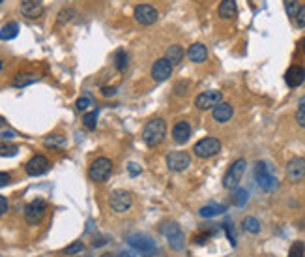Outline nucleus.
<instances>
[{
    "label": "nucleus",
    "instance_id": "obj_1",
    "mask_svg": "<svg viewBox=\"0 0 305 257\" xmlns=\"http://www.w3.org/2000/svg\"><path fill=\"white\" fill-rule=\"evenodd\" d=\"M167 135V124L163 118H152L143 128V141L146 147H157Z\"/></svg>",
    "mask_w": 305,
    "mask_h": 257
},
{
    "label": "nucleus",
    "instance_id": "obj_2",
    "mask_svg": "<svg viewBox=\"0 0 305 257\" xmlns=\"http://www.w3.org/2000/svg\"><path fill=\"white\" fill-rule=\"evenodd\" d=\"M253 175H255V180L264 192H275L279 188V180L274 175V169L266 164V162H257L255 164V169H253Z\"/></svg>",
    "mask_w": 305,
    "mask_h": 257
},
{
    "label": "nucleus",
    "instance_id": "obj_3",
    "mask_svg": "<svg viewBox=\"0 0 305 257\" xmlns=\"http://www.w3.org/2000/svg\"><path fill=\"white\" fill-rule=\"evenodd\" d=\"M128 244L131 248L139 252L143 257H153L157 254V246L152 241V237H148L145 233H133L128 237Z\"/></svg>",
    "mask_w": 305,
    "mask_h": 257
},
{
    "label": "nucleus",
    "instance_id": "obj_4",
    "mask_svg": "<svg viewBox=\"0 0 305 257\" xmlns=\"http://www.w3.org/2000/svg\"><path fill=\"white\" fill-rule=\"evenodd\" d=\"M159 231L168 241V246H170V248L183 250V246H185V235H183V231L180 229V226H178L176 222H167V224H163Z\"/></svg>",
    "mask_w": 305,
    "mask_h": 257
},
{
    "label": "nucleus",
    "instance_id": "obj_5",
    "mask_svg": "<svg viewBox=\"0 0 305 257\" xmlns=\"http://www.w3.org/2000/svg\"><path fill=\"white\" fill-rule=\"evenodd\" d=\"M219 152H221V141L215 137H204V139L197 141L193 147V154L200 160H208Z\"/></svg>",
    "mask_w": 305,
    "mask_h": 257
},
{
    "label": "nucleus",
    "instance_id": "obj_6",
    "mask_svg": "<svg viewBox=\"0 0 305 257\" xmlns=\"http://www.w3.org/2000/svg\"><path fill=\"white\" fill-rule=\"evenodd\" d=\"M111 173H113V162L109 158L101 156L92 162L90 169H88V177L94 182H105L111 177Z\"/></svg>",
    "mask_w": 305,
    "mask_h": 257
},
{
    "label": "nucleus",
    "instance_id": "obj_7",
    "mask_svg": "<svg viewBox=\"0 0 305 257\" xmlns=\"http://www.w3.org/2000/svg\"><path fill=\"white\" fill-rule=\"evenodd\" d=\"M109 207L111 211L116 214H124L133 207V195L126 190H115L113 194L109 195Z\"/></svg>",
    "mask_w": 305,
    "mask_h": 257
},
{
    "label": "nucleus",
    "instance_id": "obj_8",
    "mask_svg": "<svg viewBox=\"0 0 305 257\" xmlns=\"http://www.w3.org/2000/svg\"><path fill=\"white\" fill-rule=\"evenodd\" d=\"M245 167H247V162H245L244 158L236 160V162L229 167V171L225 173V177H223V188H227V190H236L238 184H240V180H242V177H244Z\"/></svg>",
    "mask_w": 305,
    "mask_h": 257
},
{
    "label": "nucleus",
    "instance_id": "obj_9",
    "mask_svg": "<svg viewBox=\"0 0 305 257\" xmlns=\"http://www.w3.org/2000/svg\"><path fill=\"white\" fill-rule=\"evenodd\" d=\"M45 212H47V203L43 199H34L24 209V220H26V224L36 226V224H39L43 220Z\"/></svg>",
    "mask_w": 305,
    "mask_h": 257
},
{
    "label": "nucleus",
    "instance_id": "obj_10",
    "mask_svg": "<svg viewBox=\"0 0 305 257\" xmlns=\"http://www.w3.org/2000/svg\"><path fill=\"white\" fill-rule=\"evenodd\" d=\"M133 17H135V21L139 24H143V26H150V24L157 23V19H159V13H157V9L150 6V4H139L135 11H133Z\"/></svg>",
    "mask_w": 305,
    "mask_h": 257
},
{
    "label": "nucleus",
    "instance_id": "obj_11",
    "mask_svg": "<svg viewBox=\"0 0 305 257\" xmlns=\"http://www.w3.org/2000/svg\"><path fill=\"white\" fill-rule=\"evenodd\" d=\"M219 101H223L221 90H206V92L198 94L197 98H195V105H197L198 111H206L214 109Z\"/></svg>",
    "mask_w": 305,
    "mask_h": 257
},
{
    "label": "nucleus",
    "instance_id": "obj_12",
    "mask_svg": "<svg viewBox=\"0 0 305 257\" xmlns=\"http://www.w3.org/2000/svg\"><path fill=\"white\" fill-rule=\"evenodd\" d=\"M150 75H152V79L155 83H165L172 75V64H170V60L168 58H157L152 64Z\"/></svg>",
    "mask_w": 305,
    "mask_h": 257
},
{
    "label": "nucleus",
    "instance_id": "obj_13",
    "mask_svg": "<svg viewBox=\"0 0 305 257\" xmlns=\"http://www.w3.org/2000/svg\"><path fill=\"white\" fill-rule=\"evenodd\" d=\"M285 175L289 182H300V180L305 179V158L294 156L287 164V169H285Z\"/></svg>",
    "mask_w": 305,
    "mask_h": 257
},
{
    "label": "nucleus",
    "instance_id": "obj_14",
    "mask_svg": "<svg viewBox=\"0 0 305 257\" xmlns=\"http://www.w3.org/2000/svg\"><path fill=\"white\" fill-rule=\"evenodd\" d=\"M167 165L170 171L174 173H180L183 169H187L191 165V156L189 152H185V150H176V152H170L167 156Z\"/></svg>",
    "mask_w": 305,
    "mask_h": 257
},
{
    "label": "nucleus",
    "instance_id": "obj_15",
    "mask_svg": "<svg viewBox=\"0 0 305 257\" xmlns=\"http://www.w3.org/2000/svg\"><path fill=\"white\" fill-rule=\"evenodd\" d=\"M26 175H30V177H39V175H45L49 169H51V162L47 160L45 156H41V154H36V156H32L28 160V164H26Z\"/></svg>",
    "mask_w": 305,
    "mask_h": 257
},
{
    "label": "nucleus",
    "instance_id": "obj_16",
    "mask_svg": "<svg viewBox=\"0 0 305 257\" xmlns=\"http://www.w3.org/2000/svg\"><path fill=\"white\" fill-rule=\"evenodd\" d=\"M285 81H287V85L290 88L300 86L305 81V68L300 66V64H292L289 70H287V73H285Z\"/></svg>",
    "mask_w": 305,
    "mask_h": 257
},
{
    "label": "nucleus",
    "instance_id": "obj_17",
    "mask_svg": "<svg viewBox=\"0 0 305 257\" xmlns=\"http://www.w3.org/2000/svg\"><path fill=\"white\" fill-rule=\"evenodd\" d=\"M232 115H234V107L230 105L229 101H219L214 109H212V117H214V120L215 122H221V124L229 122L230 118H232Z\"/></svg>",
    "mask_w": 305,
    "mask_h": 257
},
{
    "label": "nucleus",
    "instance_id": "obj_18",
    "mask_svg": "<svg viewBox=\"0 0 305 257\" xmlns=\"http://www.w3.org/2000/svg\"><path fill=\"white\" fill-rule=\"evenodd\" d=\"M191 137V124L187 120H180L176 122L174 128H172V139L178 145H185Z\"/></svg>",
    "mask_w": 305,
    "mask_h": 257
},
{
    "label": "nucleus",
    "instance_id": "obj_19",
    "mask_svg": "<svg viewBox=\"0 0 305 257\" xmlns=\"http://www.w3.org/2000/svg\"><path fill=\"white\" fill-rule=\"evenodd\" d=\"M21 13L28 19H38L43 13V4L41 0H23L21 2Z\"/></svg>",
    "mask_w": 305,
    "mask_h": 257
},
{
    "label": "nucleus",
    "instance_id": "obj_20",
    "mask_svg": "<svg viewBox=\"0 0 305 257\" xmlns=\"http://www.w3.org/2000/svg\"><path fill=\"white\" fill-rule=\"evenodd\" d=\"M187 56H189L191 62L195 64H202L208 60V49L204 43H193V45L187 49Z\"/></svg>",
    "mask_w": 305,
    "mask_h": 257
},
{
    "label": "nucleus",
    "instance_id": "obj_21",
    "mask_svg": "<svg viewBox=\"0 0 305 257\" xmlns=\"http://www.w3.org/2000/svg\"><path fill=\"white\" fill-rule=\"evenodd\" d=\"M38 81H39L38 73H34V71H21V73H17L15 77H13L11 86H15V88H24V86L34 85V83H38Z\"/></svg>",
    "mask_w": 305,
    "mask_h": 257
},
{
    "label": "nucleus",
    "instance_id": "obj_22",
    "mask_svg": "<svg viewBox=\"0 0 305 257\" xmlns=\"http://www.w3.org/2000/svg\"><path fill=\"white\" fill-rule=\"evenodd\" d=\"M236 13H238L236 0H221V4H219V8H217V15L221 17L223 21L234 19Z\"/></svg>",
    "mask_w": 305,
    "mask_h": 257
},
{
    "label": "nucleus",
    "instance_id": "obj_23",
    "mask_svg": "<svg viewBox=\"0 0 305 257\" xmlns=\"http://www.w3.org/2000/svg\"><path fill=\"white\" fill-rule=\"evenodd\" d=\"M227 211L223 205H217V203H210V205H206V207H202L200 211H198V214L202 216V218H215V216H219V214H223V212Z\"/></svg>",
    "mask_w": 305,
    "mask_h": 257
},
{
    "label": "nucleus",
    "instance_id": "obj_24",
    "mask_svg": "<svg viewBox=\"0 0 305 257\" xmlns=\"http://www.w3.org/2000/svg\"><path fill=\"white\" fill-rule=\"evenodd\" d=\"M183 55H185L183 47L178 45V43H174V45H170L167 49V56H165V58H168V60H170V64H172V66H176V64H180L183 60Z\"/></svg>",
    "mask_w": 305,
    "mask_h": 257
},
{
    "label": "nucleus",
    "instance_id": "obj_25",
    "mask_svg": "<svg viewBox=\"0 0 305 257\" xmlns=\"http://www.w3.org/2000/svg\"><path fill=\"white\" fill-rule=\"evenodd\" d=\"M17 34H19V23H15V21L4 24V26L0 28V39H2V41H9V39L17 38Z\"/></svg>",
    "mask_w": 305,
    "mask_h": 257
},
{
    "label": "nucleus",
    "instance_id": "obj_26",
    "mask_svg": "<svg viewBox=\"0 0 305 257\" xmlns=\"http://www.w3.org/2000/svg\"><path fill=\"white\" fill-rule=\"evenodd\" d=\"M115 66L118 71H126V68L130 66V55L124 51V49H118L115 55Z\"/></svg>",
    "mask_w": 305,
    "mask_h": 257
},
{
    "label": "nucleus",
    "instance_id": "obj_27",
    "mask_svg": "<svg viewBox=\"0 0 305 257\" xmlns=\"http://www.w3.org/2000/svg\"><path fill=\"white\" fill-rule=\"evenodd\" d=\"M242 227H244V231H247V233H251V235L260 233V222L255 218V216H247V218H244Z\"/></svg>",
    "mask_w": 305,
    "mask_h": 257
},
{
    "label": "nucleus",
    "instance_id": "obj_28",
    "mask_svg": "<svg viewBox=\"0 0 305 257\" xmlns=\"http://www.w3.org/2000/svg\"><path fill=\"white\" fill-rule=\"evenodd\" d=\"M83 126L86 128V130H96V126H98V111H90V113H84Z\"/></svg>",
    "mask_w": 305,
    "mask_h": 257
},
{
    "label": "nucleus",
    "instance_id": "obj_29",
    "mask_svg": "<svg viewBox=\"0 0 305 257\" xmlns=\"http://www.w3.org/2000/svg\"><path fill=\"white\" fill-rule=\"evenodd\" d=\"M17 152H19V147L17 145H11V143H0V156H4V158H11V156H15Z\"/></svg>",
    "mask_w": 305,
    "mask_h": 257
},
{
    "label": "nucleus",
    "instance_id": "obj_30",
    "mask_svg": "<svg viewBox=\"0 0 305 257\" xmlns=\"http://www.w3.org/2000/svg\"><path fill=\"white\" fill-rule=\"evenodd\" d=\"M45 145L47 147H64L66 145V137L60 135V133H53V135L45 137Z\"/></svg>",
    "mask_w": 305,
    "mask_h": 257
},
{
    "label": "nucleus",
    "instance_id": "obj_31",
    "mask_svg": "<svg viewBox=\"0 0 305 257\" xmlns=\"http://www.w3.org/2000/svg\"><path fill=\"white\" fill-rule=\"evenodd\" d=\"M73 15H75V9H73V8H64L60 13H58V17H56V23H58V24L69 23V21L73 19Z\"/></svg>",
    "mask_w": 305,
    "mask_h": 257
},
{
    "label": "nucleus",
    "instance_id": "obj_32",
    "mask_svg": "<svg viewBox=\"0 0 305 257\" xmlns=\"http://www.w3.org/2000/svg\"><path fill=\"white\" fill-rule=\"evenodd\" d=\"M249 199V195H247V190L244 188H236V192H234V205L236 207H244L245 203Z\"/></svg>",
    "mask_w": 305,
    "mask_h": 257
},
{
    "label": "nucleus",
    "instance_id": "obj_33",
    "mask_svg": "<svg viewBox=\"0 0 305 257\" xmlns=\"http://www.w3.org/2000/svg\"><path fill=\"white\" fill-rule=\"evenodd\" d=\"M92 105H94V100H92V96H88V94H86V96H81L75 103V107L79 111H88Z\"/></svg>",
    "mask_w": 305,
    "mask_h": 257
},
{
    "label": "nucleus",
    "instance_id": "obj_34",
    "mask_svg": "<svg viewBox=\"0 0 305 257\" xmlns=\"http://www.w3.org/2000/svg\"><path fill=\"white\" fill-rule=\"evenodd\" d=\"M296 122L305 130V96L300 100V107L296 111Z\"/></svg>",
    "mask_w": 305,
    "mask_h": 257
},
{
    "label": "nucleus",
    "instance_id": "obj_35",
    "mask_svg": "<svg viewBox=\"0 0 305 257\" xmlns=\"http://www.w3.org/2000/svg\"><path fill=\"white\" fill-rule=\"evenodd\" d=\"M285 9H287V13H289L290 19H294L298 13V9H300L298 0H285Z\"/></svg>",
    "mask_w": 305,
    "mask_h": 257
},
{
    "label": "nucleus",
    "instance_id": "obj_36",
    "mask_svg": "<svg viewBox=\"0 0 305 257\" xmlns=\"http://www.w3.org/2000/svg\"><path fill=\"white\" fill-rule=\"evenodd\" d=\"M304 252H305V246L304 242L296 241L292 246H290V252H289V257H304Z\"/></svg>",
    "mask_w": 305,
    "mask_h": 257
},
{
    "label": "nucleus",
    "instance_id": "obj_37",
    "mask_svg": "<svg viewBox=\"0 0 305 257\" xmlns=\"http://www.w3.org/2000/svg\"><path fill=\"white\" fill-rule=\"evenodd\" d=\"M84 250V244L81 241H75L73 244H69L68 248L64 250V254L66 256H75V254H79V252H83Z\"/></svg>",
    "mask_w": 305,
    "mask_h": 257
},
{
    "label": "nucleus",
    "instance_id": "obj_38",
    "mask_svg": "<svg viewBox=\"0 0 305 257\" xmlns=\"http://www.w3.org/2000/svg\"><path fill=\"white\" fill-rule=\"evenodd\" d=\"M296 24L300 26V28H304L305 26V4L304 6H300V9H298V13H296Z\"/></svg>",
    "mask_w": 305,
    "mask_h": 257
},
{
    "label": "nucleus",
    "instance_id": "obj_39",
    "mask_svg": "<svg viewBox=\"0 0 305 257\" xmlns=\"http://www.w3.org/2000/svg\"><path fill=\"white\" fill-rule=\"evenodd\" d=\"M223 229H225V233H227V237H229L230 244H232V246H236V235H234L232 226H230V224H225V226H223Z\"/></svg>",
    "mask_w": 305,
    "mask_h": 257
},
{
    "label": "nucleus",
    "instance_id": "obj_40",
    "mask_svg": "<svg viewBox=\"0 0 305 257\" xmlns=\"http://www.w3.org/2000/svg\"><path fill=\"white\" fill-rule=\"evenodd\" d=\"M9 182H11V175H9V173L0 171V188L8 186Z\"/></svg>",
    "mask_w": 305,
    "mask_h": 257
},
{
    "label": "nucleus",
    "instance_id": "obj_41",
    "mask_svg": "<svg viewBox=\"0 0 305 257\" xmlns=\"http://www.w3.org/2000/svg\"><path fill=\"white\" fill-rule=\"evenodd\" d=\"M135 256H137V252L133 248H124L118 252V257H135Z\"/></svg>",
    "mask_w": 305,
    "mask_h": 257
},
{
    "label": "nucleus",
    "instance_id": "obj_42",
    "mask_svg": "<svg viewBox=\"0 0 305 257\" xmlns=\"http://www.w3.org/2000/svg\"><path fill=\"white\" fill-rule=\"evenodd\" d=\"M6 211H8V199L4 195H0V216L6 214Z\"/></svg>",
    "mask_w": 305,
    "mask_h": 257
},
{
    "label": "nucleus",
    "instance_id": "obj_43",
    "mask_svg": "<svg viewBox=\"0 0 305 257\" xmlns=\"http://www.w3.org/2000/svg\"><path fill=\"white\" fill-rule=\"evenodd\" d=\"M128 171H130V175L131 177H137L139 173L143 171V169H141V167H139L137 164H130V167H128Z\"/></svg>",
    "mask_w": 305,
    "mask_h": 257
},
{
    "label": "nucleus",
    "instance_id": "obj_44",
    "mask_svg": "<svg viewBox=\"0 0 305 257\" xmlns=\"http://www.w3.org/2000/svg\"><path fill=\"white\" fill-rule=\"evenodd\" d=\"M101 94H103V96H115L116 88H113V86H103V88H101Z\"/></svg>",
    "mask_w": 305,
    "mask_h": 257
},
{
    "label": "nucleus",
    "instance_id": "obj_45",
    "mask_svg": "<svg viewBox=\"0 0 305 257\" xmlns=\"http://www.w3.org/2000/svg\"><path fill=\"white\" fill-rule=\"evenodd\" d=\"M13 137H15V133L11 132V130H8V132H2V133H0V139H4V141L13 139Z\"/></svg>",
    "mask_w": 305,
    "mask_h": 257
},
{
    "label": "nucleus",
    "instance_id": "obj_46",
    "mask_svg": "<svg viewBox=\"0 0 305 257\" xmlns=\"http://www.w3.org/2000/svg\"><path fill=\"white\" fill-rule=\"evenodd\" d=\"M105 242H107V241H105V239H98V241H94V242H92V244H94V246H103Z\"/></svg>",
    "mask_w": 305,
    "mask_h": 257
},
{
    "label": "nucleus",
    "instance_id": "obj_47",
    "mask_svg": "<svg viewBox=\"0 0 305 257\" xmlns=\"http://www.w3.org/2000/svg\"><path fill=\"white\" fill-rule=\"evenodd\" d=\"M300 45H302V49H304V53H305V38L302 39V43H300Z\"/></svg>",
    "mask_w": 305,
    "mask_h": 257
},
{
    "label": "nucleus",
    "instance_id": "obj_48",
    "mask_svg": "<svg viewBox=\"0 0 305 257\" xmlns=\"http://www.w3.org/2000/svg\"><path fill=\"white\" fill-rule=\"evenodd\" d=\"M2 126H4V120H2V118H0V128H2Z\"/></svg>",
    "mask_w": 305,
    "mask_h": 257
},
{
    "label": "nucleus",
    "instance_id": "obj_49",
    "mask_svg": "<svg viewBox=\"0 0 305 257\" xmlns=\"http://www.w3.org/2000/svg\"><path fill=\"white\" fill-rule=\"evenodd\" d=\"M0 70H2V60H0Z\"/></svg>",
    "mask_w": 305,
    "mask_h": 257
},
{
    "label": "nucleus",
    "instance_id": "obj_50",
    "mask_svg": "<svg viewBox=\"0 0 305 257\" xmlns=\"http://www.w3.org/2000/svg\"><path fill=\"white\" fill-rule=\"evenodd\" d=\"M2 2H4V0H0V4H2Z\"/></svg>",
    "mask_w": 305,
    "mask_h": 257
}]
</instances>
